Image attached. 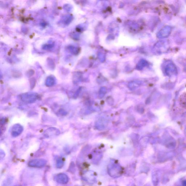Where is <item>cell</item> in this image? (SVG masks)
<instances>
[{"label": "cell", "mask_w": 186, "mask_h": 186, "mask_svg": "<svg viewBox=\"0 0 186 186\" xmlns=\"http://www.w3.org/2000/svg\"><path fill=\"white\" fill-rule=\"evenodd\" d=\"M46 164V161L42 158H38L28 162V165L30 167L41 168L44 167Z\"/></svg>", "instance_id": "7a4b0ae2"}, {"label": "cell", "mask_w": 186, "mask_h": 186, "mask_svg": "<svg viewBox=\"0 0 186 186\" xmlns=\"http://www.w3.org/2000/svg\"><path fill=\"white\" fill-rule=\"evenodd\" d=\"M64 165V162L60 158L57 159L56 162V166L57 168H61Z\"/></svg>", "instance_id": "8992f818"}, {"label": "cell", "mask_w": 186, "mask_h": 186, "mask_svg": "<svg viewBox=\"0 0 186 186\" xmlns=\"http://www.w3.org/2000/svg\"><path fill=\"white\" fill-rule=\"evenodd\" d=\"M55 180L59 184H65L68 183L69 179L67 175L64 173H60L56 176Z\"/></svg>", "instance_id": "277c9868"}, {"label": "cell", "mask_w": 186, "mask_h": 186, "mask_svg": "<svg viewBox=\"0 0 186 186\" xmlns=\"http://www.w3.org/2000/svg\"></svg>", "instance_id": "ba28073f"}, {"label": "cell", "mask_w": 186, "mask_h": 186, "mask_svg": "<svg viewBox=\"0 0 186 186\" xmlns=\"http://www.w3.org/2000/svg\"><path fill=\"white\" fill-rule=\"evenodd\" d=\"M54 80L52 78H49L46 80V85L48 86H52L54 85Z\"/></svg>", "instance_id": "52a82bcc"}, {"label": "cell", "mask_w": 186, "mask_h": 186, "mask_svg": "<svg viewBox=\"0 0 186 186\" xmlns=\"http://www.w3.org/2000/svg\"><path fill=\"white\" fill-rule=\"evenodd\" d=\"M22 126L19 124H16L12 127L11 135L14 137H16L19 135L23 131Z\"/></svg>", "instance_id": "3957f363"}, {"label": "cell", "mask_w": 186, "mask_h": 186, "mask_svg": "<svg viewBox=\"0 0 186 186\" xmlns=\"http://www.w3.org/2000/svg\"><path fill=\"white\" fill-rule=\"evenodd\" d=\"M38 98V95L35 93H25L21 95L20 99L24 102L27 103H31L36 101Z\"/></svg>", "instance_id": "6da1fadb"}, {"label": "cell", "mask_w": 186, "mask_h": 186, "mask_svg": "<svg viewBox=\"0 0 186 186\" xmlns=\"http://www.w3.org/2000/svg\"><path fill=\"white\" fill-rule=\"evenodd\" d=\"M46 132H49V133H46L45 135L46 136H50V134L51 133V136L55 135H57L59 133V130L57 129H49L48 130H46Z\"/></svg>", "instance_id": "5b68a950"}]
</instances>
